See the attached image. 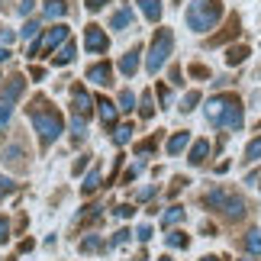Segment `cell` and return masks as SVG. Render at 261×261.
I'll return each instance as SVG.
<instances>
[{
	"label": "cell",
	"mask_w": 261,
	"mask_h": 261,
	"mask_svg": "<svg viewBox=\"0 0 261 261\" xmlns=\"http://www.w3.org/2000/svg\"><path fill=\"white\" fill-rule=\"evenodd\" d=\"M26 113H29V119H33V126L39 133V145H42V148H48L58 136L65 133V116L58 113L45 97H36L33 103L26 107Z\"/></svg>",
	"instance_id": "obj_1"
},
{
	"label": "cell",
	"mask_w": 261,
	"mask_h": 261,
	"mask_svg": "<svg viewBox=\"0 0 261 261\" xmlns=\"http://www.w3.org/2000/svg\"><path fill=\"white\" fill-rule=\"evenodd\" d=\"M206 119L219 129H239L242 126V100L236 94H216L206 103Z\"/></svg>",
	"instance_id": "obj_2"
},
{
	"label": "cell",
	"mask_w": 261,
	"mask_h": 261,
	"mask_svg": "<svg viewBox=\"0 0 261 261\" xmlns=\"http://www.w3.org/2000/svg\"><path fill=\"white\" fill-rule=\"evenodd\" d=\"M223 19V4L219 0H194L187 7V26L194 33H210Z\"/></svg>",
	"instance_id": "obj_3"
},
{
	"label": "cell",
	"mask_w": 261,
	"mask_h": 261,
	"mask_svg": "<svg viewBox=\"0 0 261 261\" xmlns=\"http://www.w3.org/2000/svg\"><path fill=\"white\" fill-rule=\"evenodd\" d=\"M203 203L210 206V210H216V213H223L226 219H242L245 216V200L239 197V194H232V190H210V194L203 197Z\"/></svg>",
	"instance_id": "obj_4"
},
{
	"label": "cell",
	"mask_w": 261,
	"mask_h": 261,
	"mask_svg": "<svg viewBox=\"0 0 261 261\" xmlns=\"http://www.w3.org/2000/svg\"><path fill=\"white\" fill-rule=\"evenodd\" d=\"M171 48H174V33L171 29H158L155 39H152V45H148V58H145V68L148 71H162V65L171 58Z\"/></svg>",
	"instance_id": "obj_5"
},
{
	"label": "cell",
	"mask_w": 261,
	"mask_h": 261,
	"mask_svg": "<svg viewBox=\"0 0 261 261\" xmlns=\"http://www.w3.org/2000/svg\"><path fill=\"white\" fill-rule=\"evenodd\" d=\"M65 39H71V36H68V26L65 23H55L52 29H45V33H42V39H36V42L29 45V58H42L48 52H55Z\"/></svg>",
	"instance_id": "obj_6"
},
{
	"label": "cell",
	"mask_w": 261,
	"mask_h": 261,
	"mask_svg": "<svg viewBox=\"0 0 261 261\" xmlns=\"http://www.w3.org/2000/svg\"><path fill=\"white\" fill-rule=\"evenodd\" d=\"M71 110H74L77 119H84V123H87V116L94 113V100H90V94H87L81 84L71 87Z\"/></svg>",
	"instance_id": "obj_7"
},
{
	"label": "cell",
	"mask_w": 261,
	"mask_h": 261,
	"mask_svg": "<svg viewBox=\"0 0 261 261\" xmlns=\"http://www.w3.org/2000/svg\"><path fill=\"white\" fill-rule=\"evenodd\" d=\"M84 45H87V52H94V55H103L107 48H110V39H107V33L100 26H94L90 23L87 29H84Z\"/></svg>",
	"instance_id": "obj_8"
},
{
	"label": "cell",
	"mask_w": 261,
	"mask_h": 261,
	"mask_svg": "<svg viewBox=\"0 0 261 261\" xmlns=\"http://www.w3.org/2000/svg\"><path fill=\"white\" fill-rule=\"evenodd\" d=\"M23 94H26V77L23 74H13L4 84V90H0V103H13V100H19Z\"/></svg>",
	"instance_id": "obj_9"
},
{
	"label": "cell",
	"mask_w": 261,
	"mask_h": 261,
	"mask_svg": "<svg viewBox=\"0 0 261 261\" xmlns=\"http://www.w3.org/2000/svg\"><path fill=\"white\" fill-rule=\"evenodd\" d=\"M87 81H94L97 87H107L113 84V68H110V62H97L87 68Z\"/></svg>",
	"instance_id": "obj_10"
},
{
	"label": "cell",
	"mask_w": 261,
	"mask_h": 261,
	"mask_svg": "<svg viewBox=\"0 0 261 261\" xmlns=\"http://www.w3.org/2000/svg\"><path fill=\"white\" fill-rule=\"evenodd\" d=\"M74 55H77V45H74V39H65V42L55 48L52 62H55V65H71V62H74Z\"/></svg>",
	"instance_id": "obj_11"
},
{
	"label": "cell",
	"mask_w": 261,
	"mask_h": 261,
	"mask_svg": "<svg viewBox=\"0 0 261 261\" xmlns=\"http://www.w3.org/2000/svg\"><path fill=\"white\" fill-rule=\"evenodd\" d=\"M206 158H210V142H206V139H197V142L190 145V155H187V162L194 165V168H200V165L206 162Z\"/></svg>",
	"instance_id": "obj_12"
},
{
	"label": "cell",
	"mask_w": 261,
	"mask_h": 261,
	"mask_svg": "<svg viewBox=\"0 0 261 261\" xmlns=\"http://www.w3.org/2000/svg\"><path fill=\"white\" fill-rule=\"evenodd\" d=\"M139 55H142L139 48H129V52H126L123 58H119V71H123L126 77H133V74L139 71Z\"/></svg>",
	"instance_id": "obj_13"
},
{
	"label": "cell",
	"mask_w": 261,
	"mask_h": 261,
	"mask_svg": "<svg viewBox=\"0 0 261 261\" xmlns=\"http://www.w3.org/2000/svg\"><path fill=\"white\" fill-rule=\"evenodd\" d=\"M42 16H48V19H62L65 13H68V4L65 0H42Z\"/></svg>",
	"instance_id": "obj_14"
},
{
	"label": "cell",
	"mask_w": 261,
	"mask_h": 261,
	"mask_svg": "<svg viewBox=\"0 0 261 261\" xmlns=\"http://www.w3.org/2000/svg\"><path fill=\"white\" fill-rule=\"evenodd\" d=\"M136 4L145 13L148 23H158V19H162V4H158V0H136Z\"/></svg>",
	"instance_id": "obj_15"
},
{
	"label": "cell",
	"mask_w": 261,
	"mask_h": 261,
	"mask_svg": "<svg viewBox=\"0 0 261 261\" xmlns=\"http://www.w3.org/2000/svg\"><path fill=\"white\" fill-rule=\"evenodd\" d=\"M4 162H7L10 168H16V171H23V168H26V162H23V148H19V145L4 148Z\"/></svg>",
	"instance_id": "obj_16"
},
{
	"label": "cell",
	"mask_w": 261,
	"mask_h": 261,
	"mask_svg": "<svg viewBox=\"0 0 261 261\" xmlns=\"http://www.w3.org/2000/svg\"><path fill=\"white\" fill-rule=\"evenodd\" d=\"M94 107H97V113H100V119H103L107 126H110V123H113V119H116V110H119V107H116V103H110L107 97H100Z\"/></svg>",
	"instance_id": "obj_17"
},
{
	"label": "cell",
	"mask_w": 261,
	"mask_h": 261,
	"mask_svg": "<svg viewBox=\"0 0 261 261\" xmlns=\"http://www.w3.org/2000/svg\"><path fill=\"white\" fill-rule=\"evenodd\" d=\"M187 145H190V133H174L168 139V155H180Z\"/></svg>",
	"instance_id": "obj_18"
},
{
	"label": "cell",
	"mask_w": 261,
	"mask_h": 261,
	"mask_svg": "<svg viewBox=\"0 0 261 261\" xmlns=\"http://www.w3.org/2000/svg\"><path fill=\"white\" fill-rule=\"evenodd\" d=\"M129 23H133V10L129 7H119L113 16H110V29H126Z\"/></svg>",
	"instance_id": "obj_19"
},
{
	"label": "cell",
	"mask_w": 261,
	"mask_h": 261,
	"mask_svg": "<svg viewBox=\"0 0 261 261\" xmlns=\"http://www.w3.org/2000/svg\"><path fill=\"white\" fill-rule=\"evenodd\" d=\"M177 223H184V206H168L165 216H162V226L171 229V226H177Z\"/></svg>",
	"instance_id": "obj_20"
},
{
	"label": "cell",
	"mask_w": 261,
	"mask_h": 261,
	"mask_svg": "<svg viewBox=\"0 0 261 261\" xmlns=\"http://www.w3.org/2000/svg\"><path fill=\"white\" fill-rule=\"evenodd\" d=\"M165 242H168V248H187V245H190V239H187V232L174 229V232H168V236H165Z\"/></svg>",
	"instance_id": "obj_21"
},
{
	"label": "cell",
	"mask_w": 261,
	"mask_h": 261,
	"mask_svg": "<svg viewBox=\"0 0 261 261\" xmlns=\"http://www.w3.org/2000/svg\"><path fill=\"white\" fill-rule=\"evenodd\" d=\"M245 58H248V45H232V48L226 52V62H229V65H242Z\"/></svg>",
	"instance_id": "obj_22"
},
{
	"label": "cell",
	"mask_w": 261,
	"mask_h": 261,
	"mask_svg": "<svg viewBox=\"0 0 261 261\" xmlns=\"http://www.w3.org/2000/svg\"><path fill=\"white\" fill-rule=\"evenodd\" d=\"M200 103V90H187L184 100H180V113H190V110H197Z\"/></svg>",
	"instance_id": "obj_23"
},
{
	"label": "cell",
	"mask_w": 261,
	"mask_h": 261,
	"mask_svg": "<svg viewBox=\"0 0 261 261\" xmlns=\"http://www.w3.org/2000/svg\"><path fill=\"white\" fill-rule=\"evenodd\" d=\"M129 139H133V126H129V123H123V126L113 129V142H116V145H126Z\"/></svg>",
	"instance_id": "obj_24"
},
{
	"label": "cell",
	"mask_w": 261,
	"mask_h": 261,
	"mask_svg": "<svg viewBox=\"0 0 261 261\" xmlns=\"http://www.w3.org/2000/svg\"><path fill=\"white\" fill-rule=\"evenodd\" d=\"M245 248L252 255H261V232H258V229H252V232L245 236Z\"/></svg>",
	"instance_id": "obj_25"
},
{
	"label": "cell",
	"mask_w": 261,
	"mask_h": 261,
	"mask_svg": "<svg viewBox=\"0 0 261 261\" xmlns=\"http://www.w3.org/2000/svg\"><path fill=\"white\" fill-rule=\"evenodd\" d=\"M97 187H100V171H97V168H94V171H90V174L84 177V184H81V190H84V194H94Z\"/></svg>",
	"instance_id": "obj_26"
},
{
	"label": "cell",
	"mask_w": 261,
	"mask_h": 261,
	"mask_svg": "<svg viewBox=\"0 0 261 261\" xmlns=\"http://www.w3.org/2000/svg\"><path fill=\"white\" fill-rule=\"evenodd\" d=\"M119 110H123V113L136 110V94H133V90H123V94H119Z\"/></svg>",
	"instance_id": "obj_27"
},
{
	"label": "cell",
	"mask_w": 261,
	"mask_h": 261,
	"mask_svg": "<svg viewBox=\"0 0 261 261\" xmlns=\"http://www.w3.org/2000/svg\"><path fill=\"white\" fill-rule=\"evenodd\" d=\"M245 158H248V162H258V158H261V136L248 142V148H245Z\"/></svg>",
	"instance_id": "obj_28"
},
{
	"label": "cell",
	"mask_w": 261,
	"mask_h": 261,
	"mask_svg": "<svg viewBox=\"0 0 261 261\" xmlns=\"http://www.w3.org/2000/svg\"><path fill=\"white\" fill-rule=\"evenodd\" d=\"M103 248V242H100L97 236H87V239H81V252H100Z\"/></svg>",
	"instance_id": "obj_29"
},
{
	"label": "cell",
	"mask_w": 261,
	"mask_h": 261,
	"mask_svg": "<svg viewBox=\"0 0 261 261\" xmlns=\"http://www.w3.org/2000/svg\"><path fill=\"white\" fill-rule=\"evenodd\" d=\"M71 136H74V142H81V139L87 136V123H84V119H77V116H74V123H71Z\"/></svg>",
	"instance_id": "obj_30"
},
{
	"label": "cell",
	"mask_w": 261,
	"mask_h": 261,
	"mask_svg": "<svg viewBox=\"0 0 261 261\" xmlns=\"http://www.w3.org/2000/svg\"><path fill=\"white\" fill-rule=\"evenodd\" d=\"M139 113H142V119H152L155 116V107H152V97H142V103H139Z\"/></svg>",
	"instance_id": "obj_31"
},
{
	"label": "cell",
	"mask_w": 261,
	"mask_h": 261,
	"mask_svg": "<svg viewBox=\"0 0 261 261\" xmlns=\"http://www.w3.org/2000/svg\"><path fill=\"white\" fill-rule=\"evenodd\" d=\"M19 36H23V39H36L39 36V23H36V19H26V26L19 29Z\"/></svg>",
	"instance_id": "obj_32"
},
{
	"label": "cell",
	"mask_w": 261,
	"mask_h": 261,
	"mask_svg": "<svg viewBox=\"0 0 261 261\" xmlns=\"http://www.w3.org/2000/svg\"><path fill=\"white\" fill-rule=\"evenodd\" d=\"M13 187H16V184H13V180H10V177H4V174H0V200H4L7 194H13Z\"/></svg>",
	"instance_id": "obj_33"
},
{
	"label": "cell",
	"mask_w": 261,
	"mask_h": 261,
	"mask_svg": "<svg viewBox=\"0 0 261 261\" xmlns=\"http://www.w3.org/2000/svg\"><path fill=\"white\" fill-rule=\"evenodd\" d=\"M158 100H162V107L171 103V87H168V84H158Z\"/></svg>",
	"instance_id": "obj_34"
},
{
	"label": "cell",
	"mask_w": 261,
	"mask_h": 261,
	"mask_svg": "<svg viewBox=\"0 0 261 261\" xmlns=\"http://www.w3.org/2000/svg\"><path fill=\"white\" fill-rule=\"evenodd\" d=\"M7 239H10V219L0 216V245H7Z\"/></svg>",
	"instance_id": "obj_35"
},
{
	"label": "cell",
	"mask_w": 261,
	"mask_h": 261,
	"mask_svg": "<svg viewBox=\"0 0 261 261\" xmlns=\"http://www.w3.org/2000/svg\"><path fill=\"white\" fill-rule=\"evenodd\" d=\"M113 213H116L119 219H129V216H133V213H136V206H133V203H123V206H116V210H113Z\"/></svg>",
	"instance_id": "obj_36"
},
{
	"label": "cell",
	"mask_w": 261,
	"mask_h": 261,
	"mask_svg": "<svg viewBox=\"0 0 261 261\" xmlns=\"http://www.w3.org/2000/svg\"><path fill=\"white\" fill-rule=\"evenodd\" d=\"M10 113H13V103H0V126L10 123Z\"/></svg>",
	"instance_id": "obj_37"
},
{
	"label": "cell",
	"mask_w": 261,
	"mask_h": 261,
	"mask_svg": "<svg viewBox=\"0 0 261 261\" xmlns=\"http://www.w3.org/2000/svg\"><path fill=\"white\" fill-rule=\"evenodd\" d=\"M107 4H110V0H84V7L90 10V13H97V10H103Z\"/></svg>",
	"instance_id": "obj_38"
},
{
	"label": "cell",
	"mask_w": 261,
	"mask_h": 261,
	"mask_svg": "<svg viewBox=\"0 0 261 261\" xmlns=\"http://www.w3.org/2000/svg\"><path fill=\"white\" fill-rule=\"evenodd\" d=\"M136 239H139V242H148V239H152V226H139V232H136Z\"/></svg>",
	"instance_id": "obj_39"
},
{
	"label": "cell",
	"mask_w": 261,
	"mask_h": 261,
	"mask_svg": "<svg viewBox=\"0 0 261 261\" xmlns=\"http://www.w3.org/2000/svg\"><path fill=\"white\" fill-rule=\"evenodd\" d=\"M129 239H133V232H129V229H119V232L113 236V245H123V242H129Z\"/></svg>",
	"instance_id": "obj_40"
},
{
	"label": "cell",
	"mask_w": 261,
	"mask_h": 261,
	"mask_svg": "<svg viewBox=\"0 0 261 261\" xmlns=\"http://www.w3.org/2000/svg\"><path fill=\"white\" fill-rule=\"evenodd\" d=\"M152 148H155V139H148V142H139V145H136V152H139V155H148Z\"/></svg>",
	"instance_id": "obj_41"
},
{
	"label": "cell",
	"mask_w": 261,
	"mask_h": 261,
	"mask_svg": "<svg viewBox=\"0 0 261 261\" xmlns=\"http://www.w3.org/2000/svg\"><path fill=\"white\" fill-rule=\"evenodd\" d=\"M190 74H194V77H210V68H203V65H190Z\"/></svg>",
	"instance_id": "obj_42"
},
{
	"label": "cell",
	"mask_w": 261,
	"mask_h": 261,
	"mask_svg": "<svg viewBox=\"0 0 261 261\" xmlns=\"http://www.w3.org/2000/svg\"><path fill=\"white\" fill-rule=\"evenodd\" d=\"M13 39H16V33H10L7 26H0V42H7V45H10V42H13Z\"/></svg>",
	"instance_id": "obj_43"
},
{
	"label": "cell",
	"mask_w": 261,
	"mask_h": 261,
	"mask_svg": "<svg viewBox=\"0 0 261 261\" xmlns=\"http://www.w3.org/2000/svg\"><path fill=\"white\" fill-rule=\"evenodd\" d=\"M155 194H158L155 187H142V190H139V200H152Z\"/></svg>",
	"instance_id": "obj_44"
},
{
	"label": "cell",
	"mask_w": 261,
	"mask_h": 261,
	"mask_svg": "<svg viewBox=\"0 0 261 261\" xmlns=\"http://www.w3.org/2000/svg\"><path fill=\"white\" fill-rule=\"evenodd\" d=\"M29 74H33V81H42V77H45V68H39V65H33V71H29Z\"/></svg>",
	"instance_id": "obj_45"
},
{
	"label": "cell",
	"mask_w": 261,
	"mask_h": 261,
	"mask_svg": "<svg viewBox=\"0 0 261 261\" xmlns=\"http://www.w3.org/2000/svg\"><path fill=\"white\" fill-rule=\"evenodd\" d=\"M19 13H23V16L33 13V0H23V4H19Z\"/></svg>",
	"instance_id": "obj_46"
},
{
	"label": "cell",
	"mask_w": 261,
	"mask_h": 261,
	"mask_svg": "<svg viewBox=\"0 0 261 261\" xmlns=\"http://www.w3.org/2000/svg\"><path fill=\"white\" fill-rule=\"evenodd\" d=\"M139 171H142V162H139V165H133V168H129V171H126V180H133Z\"/></svg>",
	"instance_id": "obj_47"
},
{
	"label": "cell",
	"mask_w": 261,
	"mask_h": 261,
	"mask_svg": "<svg viewBox=\"0 0 261 261\" xmlns=\"http://www.w3.org/2000/svg\"><path fill=\"white\" fill-rule=\"evenodd\" d=\"M84 165H87V158H77V162H74V174H81V171H84Z\"/></svg>",
	"instance_id": "obj_48"
},
{
	"label": "cell",
	"mask_w": 261,
	"mask_h": 261,
	"mask_svg": "<svg viewBox=\"0 0 261 261\" xmlns=\"http://www.w3.org/2000/svg\"><path fill=\"white\" fill-rule=\"evenodd\" d=\"M171 84H180V68H171Z\"/></svg>",
	"instance_id": "obj_49"
},
{
	"label": "cell",
	"mask_w": 261,
	"mask_h": 261,
	"mask_svg": "<svg viewBox=\"0 0 261 261\" xmlns=\"http://www.w3.org/2000/svg\"><path fill=\"white\" fill-rule=\"evenodd\" d=\"M7 58H10V48H7V45H0V62H7Z\"/></svg>",
	"instance_id": "obj_50"
},
{
	"label": "cell",
	"mask_w": 261,
	"mask_h": 261,
	"mask_svg": "<svg viewBox=\"0 0 261 261\" xmlns=\"http://www.w3.org/2000/svg\"><path fill=\"white\" fill-rule=\"evenodd\" d=\"M200 261H223V258H216V255H206V258H200Z\"/></svg>",
	"instance_id": "obj_51"
},
{
	"label": "cell",
	"mask_w": 261,
	"mask_h": 261,
	"mask_svg": "<svg viewBox=\"0 0 261 261\" xmlns=\"http://www.w3.org/2000/svg\"><path fill=\"white\" fill-rule=\"evenodd\" d=\"M158 261H171V255H165V258H158Z\"/></svg>",
	"instance_id": "obj_52"
},
{
	"label": "cell",
	"mask_w": 261,
	"mask_h": 261,
	"mask_svg": "<svg viewBox=\"0 0 261 261\" xmlns=\"http://www.w3.org/2000/svg\"><path fill=\"white\" fill-rule=\"evenodd\" d=\"M0 10H4V0H0Z\"/></svg>",
	"instance_id": "obj_53"
}]
</instances>
